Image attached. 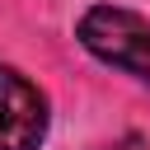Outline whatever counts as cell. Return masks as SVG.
Returning a JSON list of instances; mask_svg holds the SVG:
<instances>
[{
    "label": "cell",
    "mask_w": 150,
    "mask_h": 150,
    "mask_svg": "<svg viewBox=\"0 0 150 150\" xmlns=\"http://www.w3.org/2000/svg\"><path fill=\"white\" fill-rule=\"evenodd\" d=\"M108 150H150V145H145L141 136H122V141H117V145H108Z\"/></svg>",
    "instance_id": "3"
},
{
    "label": "cell",
    "mask_w": 150,
    "mask_h": 150,
    "mask_svg": "<svg viewBox=\"0 0 150 150\" xmlns=\"http://www.w3.org/2000/svg\"><path fill=\"white\" fill-rule=\"evenodd\" d=\"M47 136V94L0 66V150H38Z\"/></svg>",
    "instance_id": "2"
},
{
    "label": "cell",
    "mask_w": 150,
    "mask_h": 150,
    "mask_svg": "<svg viewBox=\"0 0 150 150\" xmlns=\"http://www.w3.org/2000/svg\"><path fill=\"white\" fill-rule=\"evenodd\" d=\"M80 42L98 61L150 84V19H141L136 9H122V5L84 9L80 14Z\"/></svg>",
    "instance_id": "1"
}]
</instances>
